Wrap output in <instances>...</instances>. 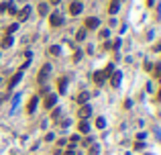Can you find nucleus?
Returning a JSON list of instances; mask_svg holds the SVG:
<instances>
[{
    "instance_id": "9",
    "label": "nucleus",
    "mask_w": 161,
    "mask_h": 155,
    "mask_svg": "<svg viewBox=\"0 0 161 155\" xmlns=\"http://www.w3.org/2000/svg\"><path fill=\"white\" fill-rule=\"evenodd\" d=\"M55 100H57V96L49 94V96L45 98V108H51V106H55Z\"/></svg>"
},
{
    "instance_id": "30",
    "label": "nucleus",
    "mask_w": 161,
    "mask_h": 155,
    "mask_svg": "<svg viewBox=\"0 0 161 155\" xmlns=\"http://www.w3.org/2000/svg\"><path fill=\"white\" fill-rule=\"evenodd\" d=\"M159 100H161V92H159Z\"/></svg>"
},
{
    "instance_id": "23",
    "label": "nucleus",
    "mask_w": 161,
    "mask_h": 155,
    "mask_svg": "<svg viewBox=\"0 0 161 155\" xmlns=\"http://www.w3.org/2000/svg\"><path fill=\"white\" fill-rule=\"evenodd\" d=\"M8 10V2H4V4H0V12H6Z\"/></svg>"
},
{
    "instance_id": "25",
    "label": "nucleus",
    "mask_w": 161,
    "mask_h": 155,
    "mask_svg": "<svg viewBox=\"0 0 161 155\" xmlns=\"http://www.w3.org/2000/svg\"><path fill=\"white\" fill-rule=\"evenodd\" d=\"M155 51H161V41L157 43V45H155Z\"/></svg>"
},
{
    "instance_id": "20",
    "label": "nucleus",
    "mask_w": 161,
    "mask_h": 155,
    "mask_svg": "<svg viewBox=\"0 0 161 155\" xmlns=\"http://www.w3.org/2000/svg\"><path fill=\"white\" fill-rule=\"evenodd\" d=\"M2 45H4V47H10V45H12V37H6L2 41Z\"/></svg>"
},
{
    "instance_id": "15",
    "label": "nucleus",
    "mask_w": 161,
    "mask_h": 155,
    "mask_svg": "<svg viewBox=\"0 0 161 155\" xmlns=\"http://www.w3.org/2000/svg\"><path fill=\"white\" fill-rule=\"evenodd\" d=\"M57 88H59V90H61V92H63V90H65V88H67V82H65V78H61V80H59V82H57Z\"/></svg>"
},
{
    "instance_id": "17",
    "label": "nucleus",
    "mask_w": 161,
    "mask_h": 155,
    "mask_svg": "<svg viewBox=\"0 0 161 155\" xmlns=\"http://www.w3.org/2000/svg\"><path fill=\"white\" fill-rule=\"evenodd\" d=\"M118 84H121V74L116 72V74L112 76V86H118Z\"/></svg>"
},
{
    "instance_id": "12",
    "label": "nucleus",
    "mask_w": 161,
    "mask_h": 155,
    "mask_svg": "<svg viewBox=\"0 0 161 155\" xmlns=\"http://www.w3.org/2000/svg\"><path fill=\"white\" fill-rule=\"evenodd\" d=\"M78 131H80V133H88V131H90V127H88L86 120H82L80 124H78Z\"/></svg>"
},
{
    "instance_id": "6",
    "label": "nucleus",
    "mask_w": 161,
    "mask_h": 155,
    "mask_svg": "<svg viewBox=\"0 0 161 155\" xmlns=\"http://www.w3.org/2000/svg\"><path fill=\"white\" fill-rule=\"evenodd\" d=\"M21 78H23V70H18V72H16V74H14V78H12V80H10V82H8V88H10V90H12V88H14V86H16V84H18V80H21Z\"/></svg>"
},
{
    "instance_id": "1",
    "label": "nucleus",
    "mask_w": 161,
    "mask_h": 155,
    "mask_svg": "<svg viewBox=\"0 0 161 155\" xmlns=\"http://www.w3.org/2000/svg\"><path fill=\"white\" fill-rule=\"evenodd\" d=\"M49 23H51V27H59V25H63V16H61V12H51V14H49Z\"/></svg>"
},
{
    "instance_id": "11",
    "label": "nucleus",
    "mask_w": 161,
    "mask_h": 155,
    "mask_svg": "<svg viewBox=\"0 0 161 155\" xmlns=\"http://www.w3.org/2000/svg\"><path fill=\"white\" fill-rule=\"evenodd\" d=\"M76 100H78L80 104H86V102L90 100V94H88V92H82V94L78 96V98H76Z\"/></svg>"
},
{
    "instance_id": "14",
    "label": "nucleus",
    "mask_w": 161,
    "mask_h": 155,
    "mask_svg": "<svg viewBox=\"0 0 161 155\" xmlns=\"http://www.w3.org/2000/svg\"><path fill=\"white\" fill-rule=\"evenodd\" d=\"M116 10H118V2H114V0H112V4L108 6V12H110V14H114Z\"/></svg>"
},
{
    "instance_id": "26",
    "label": "nucleus",
    "mask_w": 161,
    "mask_h": 155,
    "mask_svg": "<svg viewBox=\"0 0 161 155\" xmlns=\"http://www.w3.org/2000/svg\"><path fill=\"white\" fill-rule=\"evenodd\" d=\"M63 155H74V151H65V153H63Z\"/></svg>"
},
{
    "instance_id": "8",
    "label": "nucleus",
    "mask_w": 161,
    "mask_h": 155,
    "mask_svg": "<svg viewBox=\"0 0 161 155\" xmlns=\"http://www.w3.org/2000/svg\"><path fill=\"white\" fill-rule=\"evenodd\" d=\"M29 14H31V6H25V8L18 12V21H27V18H29Z\"/></svg>"
},
{
    "instance_id": "18",
    "label": "nucleus",
    "mask_w": 161,
    "mask_h": 155,
    "mask_svg": "<svg viewBox=\"0 0 161 155\" xmlns=\"http://www.w3.org/2000/svg\"><path fill=\"white\" fill-rule=\"evenodd\" d=\"M49 53H51V55H59V47H57V45H53V47L49 49Z\"/></svg>"
},
{
    "instance_id": "3",
    "label": "nucleus",
    "mask_w": 161,
    "mask_h": 155,
    "mask_svg": "<svg viewBox=\"0 0 161 155\" xmlns=\"http://www.w3.org/2000/svg\"><path fill=\"white\" fill-rule=\"evenodd\" d=\"M90 114H92V108H90L88 104H84V106H82L80 110H78V116H80L82 120H86V118H88Z\"/></svg>"
},
{
    "instance_id": "4",
    "label": "nucleus",
    "mask_w": 161,
    "mask_h": 155,
    "mask_svg": "<svg viewBox=\"0 0 161 155\" xmlns=\"http://www.w3.org/2000/svg\"><path fill=\"white\" fill-rule=\"evenodd\" d=\"M82 8H84V6H82V2H78V0L70 4V12H72V14H76V16L82 12Z\"/></svg>"
},
{
    "instance_id": "2",
    "label": "nucleus",
    "mask_w": 161,
    "mask_h": 155,
    "mask_svg": "<svg viewBox=\"0 0 161 155\" xmlns=\"http://www.w3.org/2000/svg\"><path fill=\"white\" fill-rule=\"evenodd\" d=\"M98 27H100V18H96V16L86 18V29H98Z\"/></svg>"
},
{
    "instance_id": "7",
    "label": "nucleus",
    "mask_w": 161,
    "mask_h": 155,
    "mask_svg": "<svg viewBox=\"0 0 161 155\" xmlns=\"http://www.w3.org/2000/svg\"><path fill=\"white\" fill-rule=\"evenodd\" d=\"M92 78H94V82H96V84H104V80H106L108 76H106V72H96Z\"/></svg>"
},
{
    "instance_id": "19",
    "label": "nucleus",
    "mask_w": 161,
    "mask_h": 155,
    "mask_svg": "<svg viewBox=\"0 0 161 155\" xmlns=\"http://www.w3.org/2000/svg\"><path fill=\"white\" fill-rule=\"evenodd\" d=\"M104 124H106L104 118H98V120H96V127H98V129H104Z\"/></svg>"
},
{
    "instance_id": "16",
    "label": "nucleus",
    "mask_w": 161,
    "mask_h": 155,
    "mask_svg": "<svg viewBox=\"0 0 161 155\" xmlns=\"http://www.w3.org/2000/svg\"><path fill=\"white\" fill-rule=\"evenodd\" d=\"M16 29H18V25H10V27L6 29V37H10V35H12V33H14Z\"/></svg>"
},
{
    "instance_id": "13",
    "label": "nucleus",
    "mask_w": 161,
    "mask_h": 155,
    "mask_svg": "<svg viewBox=\"0 0 161 155\" xmlns=\"http://www.w3.org/2000/svg\"><path fill=\"white\" fill-rule=\"evenodd\" d=\"M47 12H49V6H47L45 2H43V4H39V14H43V16H45Z\"/></svg>"
},
{
    "instance_id": "28",
    "label": "nucleus",
    "mask_w": 161,
    "mask_h": 155,
    "mask_svg": "<svg viewBox=\"0 0 161 155\" xmlns=\"http://www.w3.org/2000/svg\"><path fill=\"white\" fill-rule=\"evenodd\" d=\"M2 100H4V96H2V94H0V102H2Z\"/></svg>"
},
{
    "instance_id": "24",
    "label": "nucleus",
    "mask_w": 161,
    "mask_h": 155,
    "mask_svg": "<svg viewBox=\"0 0 161 155\" xmlns=\"http://www.w3.org/2000/svg\"><path fill=\"white\" fill-rule=\"evenodd\" d=\"M90 155H98V147H92L90 149Z\"/></svg>"
},
{
    "instance_id": "29",
    "label": "nucleus",
    "mask_w": 161,
    "mask_h": 155,
    "mask_svg": "<svg viewBox=\"0 0 161 155\" xmlns=\"http://www.w3.org/2000/svg\"><path fill=\"white\" fill-rule=\"evenodd\" d=\"M51 2H53V4H57V2H59V0H51Z\"/></svg>"
},
{
    "instance_id": "21",
    "label": "nucleus",
    "mask_w": 161,
    "mask_h": 155,
    "mask_svg": "<svg viewBox=\"0 0 161 155\" xmlns=\"http://www.w3.org/2000/svg\"><path fill=\"white\" fill-rule=\"evenodd\" d=\"M8 10H10V14H16V6L12 2H8Z\"/></svg>"
},
{
    "instance_id": "27",
    "label": "nucleus",
    "mask_w": 161,
    "mask_h": 155,
    "mask_svg": "<svg viewBox=\"0 0 161 155\" xmlns=\"http://www.w3.org/2000/svg\"><path fill=\"white\" fill-rule=\"evenodd\" d=\"M147 4H149V6H151V4H153V0H147Z\"/></svg>"
},
{
    "instance_id": "22",
    "label": "nucleus",
    "mask_w": 161,
    "mask_h": 155,
    "mask_svg": "<svg viewBox=\"0 0 161 155\" xmlns=\"http://www.w3.org/2000/svg\"><path fill=\"white\" fill-rule=\"evenodd\" d=\"M76 39H78V41H84V39H86V31H80V33L76 35Z\"/></svg>"
},
{
    "instance_id": "10",
    "label": "nucleus",
    "mask_w": 161,
    "mask_h": 155,
    "mask_svg": "<svg viewBox=\"0 0 161 155\" xmlns=\"http://www.w3.org/2000/svg\"><path fill=\"white\" fill-rule=\"evenodd\" d=\"M49 70H51V65H43L39 72V82H45V76L49 74Z\"/></svg>"
},
{
    "instance_id": "31",
    "label": "nucleus",
    "mask_w": 161,
    "mask_h": 155,
    "mask_svg": "<svg viewBox=\"0 0 161 155\" xmlns=\"http://www.w3.org/2000/svg\"><path fill=\"white\" fill-rule=\"evenodd\" d=\"M114 2H121V0H114Z\"/></svg>"
},
{
    "instance_id": "5",
    "label": "nucleus",
    "mask_w": 161,
    "mask_h": 155,
    "mask_svg": "<svg viewBox=\"0 0 161 155\" xmlns=\"http://www.w3.org/2000/svg\"><path fill=\"white\" fill-rule=\"evenodd\" d=\"M37 102H39V98L37 96H33L31 100H29V104H27V112L31 114V112H35V108H37Z\"/></svg>"
}]
</instances>
